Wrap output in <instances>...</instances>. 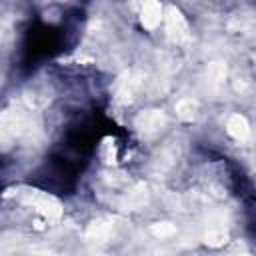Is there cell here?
Listing matches in <instances>:
<instances>
[{"instance_id": "1", "label": "cell", "mask_w": 256, "mask_h": 256, "mask_svg": "<svg viewBox=\"0 0 256 256\" xmlns=\"http://www.w3.org/2000/svg\"><path fill=\"white\" fill-rule=\"evenodd\" d=\"M230 132L236 136V138H246V134H248V124H246V120L242 118V116H232V120H230Z\"/></svg>"}]
</instances>
